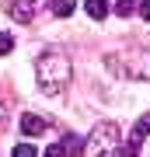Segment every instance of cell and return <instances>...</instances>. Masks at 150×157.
Instances as JSON below:
<instances>
[{
  "label": "cell",
  "instance_id": "cell-8",
  "mask_svg": "<svg viewBox=\"0 0 150 157\" xmlns=\"http://www.w3.org/2000/svg\"><path fill=\"white\" fill-rule=\"evenodd\" d=\"M49 7H52L56 17H70L73 11H77V0H49Z\"/></svg>",
  "mask_w": 150,
  "mask_h": 157
},
{
  "label": "cell",
  "instance_id": "cell-4",
  "mask_svg": "<svg viewBox=\"0 0 150 157\" xmlns=\"http://www.w3.org/2000/svg\"><path fill=\"white\" fill-rule=\"evenodd\" d=\"M35 4H42V0H11V4H7V14H11L17 25H28L35 17Z\"/></svg>",
  "mask_w": 150,
  "mask_h": 157
},
{
  "label": "cell",
  "instance_id": "cell-3",
  "mask_svg": "<svg viewBox=\"0 0 150 157\" xmlns=\"http://www.w3.org/2000/svg\"><path fill=\"white\" fill-rule=\"evenodd\" d=\"M115 147H119V126L98 122L94 133L84 140V157H115Z\"/></svg>",
  "mask_w": 150,
  "mask_h": 157
},
{
  "label": "cell",
  "instance_id": "cell-10",
  "mask_svg": "<svg viewBox=\"0 0 150 157\" xmlns=\"http://www.w3.org/2000/svg\"><path fill=\"white\" fill-rule=\"evenodd\" d=\"M11 157H39V150H35L32 143H17L14 150H11Z\"/></svg>",
  "mask_w": 150,
  "mask_h": 157
},
{
  "label": "cell",
  "instance_id": "cell-13",
  "mask_svg": "<svg viewBox=\"0 0 150 157\" xmlns=\"http://www.w3.org/2000/svg\"><path fill=\"white\" fill-rule=\"evenodd\" d=\"M119 157H140L136 143H122V147H119Z\"/></svg>",
  "mask_w": 150,
  "mask_h": 157
},
{
  "label": "cell",
  "instance_id": "cell-15",
  "mask_svg": "<svg viewBox=\"0 0 150 157\" xmlns=\"http://www.w3.org/2000/svg\"><path fill=\"white\" fill-rule=\"evenodd\" d=\"M136 7H140V17H143V21H150V0H140Z\"/></svg>",
  "mask_w": 150,
  "mask_h": 157
},
{
  "label": "cell",
  "instance_id": "cell-1",
  "mask_svg": "<svg viewBox=\"0 0 150 157\" xmlns=\"http://www.w3.org/2000/svg\"><path fill=\"white\" fill-rule=\"evenodd\" d=\"M35 73H39V84L45 94H60V91H67L73 70H70V59L63 49H45L39 63H35Z\"/></svg>",
  "mask_w": 150,
  "mask_h": 157
},
{
  "label": "cell",
  "instance_id": "cell-12",
  "mask_svg": "<svg viewBox=\"0 0 150 157\" xmlns=\"http://www.w3.org/2000/svg\"><path fill=\"white\" fill-rule=\"evenodd\" d=\"M11 49H14V39H11L7 32H0V56H7Z\"/></svg>",
  "mask_w": 150,
  "mask_h": 157
},
{
  "label": "cell",
  "instance_id": "cell-6",
  "mask_svg": "<svg viewBox=\"0 0 150 157\" xmlns=\"http://www.w3.org/2000/svg\"><path fill=\"white\" fill-rule=\"evenodd\" d=\"M84 11H87L91 17H94V21H105L112 7H108V0H87V4H84Z\"/></svg>",
  "mask_w": 150,
  "mask_h": 157
},
{
  "label": "cell",
  "instance_id": "cell-11",
  "mask_svg": "<svg viewBox=\"0 0 150 157\" xmlns=\"http://www.w3.org/2000/svg\"><path fill=\"white\" fill-rule=\"evenodd\" d=\"M133 11H136V0H119V4H115V14L119 17H129Z\"/></svg>",
  "mask_w": 150,
  "mask_h": 157
},
{
  "label": "cell",
  "instance_id": "cell-5",
  "mask_svg": "<svg viewBox=\"0 0 150 157\" xmlns=\"http://www.w3.org/2000/svg\"><path fill=\"white\" fill-rule=\"evenodd\" d=\"M45 126H49V122H45L42 115H35V112H25L21 115V133L25 136H39V133H45Z\"/></svg>",
  "mask_w": 150,
  "mask_h": 157
},
{
  "label": "cell",
  "instance_id": "cell-14",
  "mask_svg": "<svg viewBox=\"0 0 150 157\" xmlns=\"http://www.w3.org/2000/svg\"><path fill=\"white\" fill-rule=\"evenodd\" d=\"M45 157H67V150H63V143H52V147H45Z\"/></svg>",
  "mask_w": 150,
  "mask_h": 157
},
{
  "label": "cell",
  "instance_id": "cell-2",
  "mask_svg": "<svg viewBox=\"0 0 150 157\" xmlns=\"http://www.w3.org/2000/svg\"><path fill=\"white\" fill-rule=\"evenodd\" d=\"M108 70L119 77H133V80H150V52L143 49H129V52H112L105 56Z\"/></svg>",
  "mask_w": 150,
  "mask_h": 157
},
{
  "label": "cell",
  "instance_id": "cell-9",
  "mask_svg": "<svg viewBox=\"0 0 150 157\" xmlns=\"http://www.w3.org/2000/svg\"><path fill=\"white\" fill-rule=\"evenodd\" d=\"M143 136H150V115H143V119L133 126V133H129V143H136V147H140V140H143Z\"/></svg>",
  "mask_w": 150,
  "mask_h": 157
},
{
  "label": "cell",
  "instance_id": "cell-7",
  "mask_svg": "<svg viewBox=\"0 0 150 157\" xmlns=\"http://www.w3.org/2000/svg\"><path fill=\"white\" fill-rule=\"evenodd\" d=\"M60 143H63V150H67V157H70V154H73V157H77V154H84V140H80L77 133H67Z\"/></svg>",
  "mask_w": 150,
  "mask_h": 157
}]
</instances>
